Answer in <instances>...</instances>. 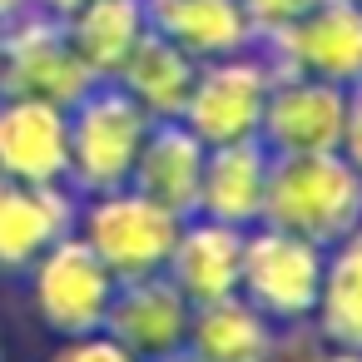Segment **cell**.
<instances>
[{"mask_svg": "<svg viewBox=\"0 0 362 362\" xmlns=\"http://www.w3.org/2000/svg\"><path fill=\"white\" fill-rule=\"evenodd\" d=\"M273 60L253 45L238 55H218V60H199L189 105H184V124L204 139V144H233V139H258L263 124V105L273 90Z\"/></svg>", "mask_w": 362, "mask_h": 362, "instance_id": "obj_7", "label": "cell"}, {"mask_svg": "<svg viewBox=\"0 0 362 362\" xmlns=\"http://www.w3.org/2000/svg\"><path fill=\"white\" fill-rule=\"evenodd\" d=\"M90 85H95V75L75 55L60 16H45L30 6L0 25V95L50 100V105L70 110Z\"/></svg>", "mask_w": 362, "mask_h": 362, "instance_id": "obj_6", "label": "cell"}, {"mask_svg": "<svg viewBox=\"0 0 362 362\" xmlns=\"http://www.w3.org/2000/svg\"><path fill=\"white\" fill-rule=\"evenodd\" d=\"M184 347L199 362H273L278 327L243 293H228V298H214V303H194Z\"/></svg>", "mask_w": 362, "mask_h": 362, "instance_id": "obj_17", "label": "cell"}, {"mask_svg": "<svg viewBox=\"0 0 362 362\" xmlns=\"http://www.w3.org/2000/svg\"><path fill=\"white\" fill-rule=\"evenodd\" d=\"M337 154L362 174V80L347 85V119H342V144H337Z\"/></svg>", "mask_w": 362, "mask_h": 362, "instance_id": "obj_23", "label": "cell"}, {"mask_svg": "<svg viewBox=\"0 0 362 362\" xmlns=\"http://www.w3.org/2000/svg\"><path fill=\"white\" fill-rule=\"evenodd\" d=\"M189 313H194V303L164 273H139V278L115 283V298H110V313H105L100 332H110L119 347H129L139 362H149V357H164V352L184 347Z\"/></svg>", "mask_w": 362, "mask_h": 362, "instance_id": "obj_11", "label": "cell"}, {"mask_svg": "<svg viewBox=\"0 0 362 362\" xmlns=\"http://www.w3.org/2000/svg\"><path fill=\"white\" fill-rule=\"evenodd\" d=\"M80 194L70 184H30L0 174V273H25L50 243L75 233Z\"/></svg>", "mask_w": 362, "mask_h": 362, "instance_id": "obj_10", "label": "cell"}, {"mask_svg": "<svg viewBox=\"0 0 362 362\" xmlns=\"http://www.w3.org/2000/svg\"><path fill=\"white\" fill-rule=\"evenodd\" d=\"M144 6L149 30H159L194 60H218L258 45L243 0H144Z\"/></svg>", "mask_w": 362, "mask_h": 362, "instance_id": "obj_16", "label": "cell"}, {"mask_svg": "<svg viewBox=\"0 0 362 362\" xmlns=\"http://www.w3.org/2000/svg\"><path fill=\"white\" fill-rule=\"evenodd\" d=\"M317 6V0H243V11H248V25H253V35L263 40V35H273V30H283V25H293L298 16H308Z\"/></svg>", "mask_w": 362, "mask_h": 362, "instance_id": "obj_22", "label": "cell"}, {"mask_svg": "<svg viewBox=\"0 0 362 362\" xmlns=\"http://www.w3.org/2000/svg\"><path fill=\"white\" fill-rule=\"evenodd\" d=\"M0 362H6V337H0Z\"/></svg>", "mask_w": 362, "mask_h": 362, "instance_id": "obj_28", "label": "cell"}, {"mask_svg": "<svg viewBox=\"0 0 362 362\" xmlns=\"http://www.w3.org/2000/svg\"><path fill=\"white\" fill-rule=\"evenodd\" d=\"M194 75H199V60L184 55L174 40H164L159 30H149V35L134 45V55L119 65L115 85H119L149 119H179L184 105H189Z\"/></svg>", "mask_w": 362, "mask_h": 362, "instance_id": "obj_18", "label": "cell"}, {"mask_svg": "<svg viewBox=\"0 0 362 362\" xmlns=\"http://www.w3.org/2000/svg\"><path fill=\"white\" fill-rule=\"evenodd\" d=\"M115 273L100 263V253L80 238L65 233L60 243H50L30 268H25V288H30V313L40 317L45 332L55 337H85L105 327L110 298H115Z\"/></svg>", "mask_w": 362, "mask_h": 362, "instance_id": "obj_5", "label": "cell"}, {"mask_svg": "<svg viewBox=\"0 0 362 362\" xmlns=\"http://www.w3.org/2000/svg\"><path fill=\"white\" fill-rule=\"evenodd\" d=\"M45 362H139V357L119 347L110 332H85V337H55Z\"/></svg>", "mask_w": 362, "mask_h": 362, "instance_id": "obj_21", "label": "cell"}, {"mask_svg": "<svg viewBox=\"0 0 362 362\" xmlns=\"http://www.w3.org/2000/svg\"><path fill=\"white\" fill-rule=\"evenodd\" d=\"M268 164L273 154L263 139H233V144H209L204 154V179H199V204L194 214L233 228H253L263 218V194H268Z\"/></svg>", "mask_w": 362, "mask_h": 362, "instance_id": "obj_13", "label": "cell"}, {"mask_svg": "<svg viewBox=\"0 0 362 362\" xmlns=\"http://www.w3.org/2000/svg\"><path fill=\"white\" fill-rule=\"evenodd\" d=\"M30 6L45 11V16H60V21H65V16H75V11L85 6V0H30Z\"/></svg>", "mask_w": 362, "mask_h": 362, "instance_id": "obj_24", "label": "cell"}, {"mask_svg": "<svg viewBox=\"0 0 362 362\" xmlns=\"http://www.w3.org/2000/svg\"><path fill=\"white\" fill-rule=\"evenodd\" d=\"M204 154L209 144L184 124V119H154L144 144H139V159H134V174H129V189H139L144 199L174 209V214H194L199 204V179H204Z\"/></svg>", "mask_w": 362, "mask_h": 362, "instance_id": "obj_15", "label": "cell"}, {"mask_svg": "<svg viewBox=\"0 0 362 362\" xmlns=\"http://www.w3.org/2000/svg\"><path fill=\"white\" fill-rule=\"evenodd\" d=\"M238 268H243V228L189 214L174 248H169L164 278L189 303H214V298L238 293Z\"/></svg>", "mask_w": 362, "mask_h": 362, "instance_id": "obj_14", "label": "cell"}, {"mask_svg": "<svg viewBox=\"0 0 362 362\" xmlns=\"http://www.w3.org/2000/svg\"><path fill=\"white\" fill-rule=\"evenodd\" d=\"M322 258L327 248L313 238H298L273 223L243 228V268H238V293L273 322V327H298L313 317L317 288H322Z\"/></svg>", "mask_w": 362, "mask_h": 362, "instance_id": "obj_4", "label": "cell"}, {"mask_svg": "<svg viewBox=\"0 0 362 362\" xmlns=\"http://www.w3.org/2000/svg\"><path fill=\"white\" fill-rule=\"evenodd\" d=\"M298 238L332 248L352 228H362V174L337 154H273L263 218Z\"/></svg>", "mask_w": 362, "mask_h": 362, "instance_id": "obj_1", "label": "cell"}, {"mask_svg": "<svg viewBox=\"0 0 362 362\" xmlns=\"http://www.w3.org/2000/svg\"><path fill=\"white\" fill-rule=\"evenodd\" d=\"M21 11H30V0H0V25H6V21H16Z\"/></svg>", "mask_w": 362, "mask_h": 362, "instance_id": "obj_26", "label": "cell"}, {"mask_svg": "<svg viewBox=\"0 0 362 362\" xmlns=\"http://www.w3.org/2000/svg\"><path fill=\"white\" fill-rule=\"evenodd\" d=\"M347 90L313 75H273L258 139L268 154H327L342 144Z\"/></svg>", "mask_w": 362, "mask_h": 362, "instance_id": "obj_9", "label": "cell"}, {"mask_svg": "<svg viewBox=\"0 0 362 362\" xmlns=\"http://www.w3.org/2000/svg\"><path fill=\"white\" fill-rule=\"evenodd\" d=\"M308 362H362V352H347V347H322V352H313Z\"/></svg>", "mask_w": 362, "mask_h": 362, "instance_id": "obj_25", "label": "cell"}, {"mask_svg": "<svg viewBox=\"0 0 362 362\" xmlns=\"http://www.w3.org/2000/svg\"><path fill=\"white\" fill-rule=\"evenodd\" d=\"M70 115L50 100L0 95V174L30 184H65Z\"/></svg>", "mask_w": 362, "mask_h": 362, "instance_id": "obj_12", "label": "cell"}, {"mask_svg": "<svg viewBox=\"0 0 362 362\" xmlns=\"http://www.w3.org/2000/svg\"><path fill=\"white\" fill-rule=\"evenodd\" d=\"M70 169L65 184L90 199L105 189H124L139 159V144L149 134V115L115 85V80H95L70 110Z\"/></svg>", "mask_w": 362, "mask_h": 362, "instance_id": "obj_2", "label": "cell"}, {"mask_svg": "<svg viewBox=\"0 0 362 362\" xmlns=\"http://www.w3.org/2000/svg\"><path fill=\"white\" fill-rule=\"evenodd\" d=\"M65 30L85 70L95 80H115L134 45L149 35V6L144 0H85L75 16H65Z\"/></svg>", "mask_w": 362, "mask_h": 362, "instance_id": "obj_19", "label": "cell"}, {"mask_svg": "<svg viewBox=\"0 0 362 362\" xmlns=\"http://www.w3.org/2000/svg\"><path fill=\"white\" fill-rule=\"evenodd\" d=\"M184 228V214L144 199L139 189H105L80 199L75 233L100 253V263L115 278H139V273H164L169 248Z\"/></svg>", "mask_w": 362, "mask_h": 362, "instance_id": "obj_3", "label": "cell"}, {"mask_svg": "<svg viewBox=\"0 0 362 362\" xmlns=\"http://www.w3.org/2000/svg\"><path fill=\"white\" fill-rule=\"evenodd\" d=\"M278 75H313L327 85L362 80V0H317L308 16L258 40Z\"/></svg>", "mask_w": 362, "mask_h": 362, "instance_id": "obj_8", "label": "cell"}, {"mask_svg": "<svg viewBox=\"0 0 362 362\" xmlns=\"http://www.w3.org/2000/svg\"><path fill=\"white\" fill-rule=\"evenodd\" d=\"M313 332L322 347L362 352V228L337 238L322 258V288L313 303Z\"/></svg>", "mask_w": 362, "mask_h": 362, "instance_id": "obj_20", "label": "cell"}, {"mask_svg": "<svg viewBox=\"0 0 362 362\" xmlns=\"http://www.w3.org/2000/svg\"><path fill=\"white\" fill-rule=\"evenodd\" d=\"M149 362H199L189 347H174V352H164V357H149Z\"/></svg>", "mask_w": 362, "mask_h": 362, "instance_id": "obj_27", "label": "cell"}]
</instances>
